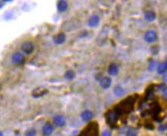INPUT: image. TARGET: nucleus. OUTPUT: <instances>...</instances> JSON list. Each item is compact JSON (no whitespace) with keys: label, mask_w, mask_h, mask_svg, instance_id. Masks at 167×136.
<instances>
[{"label":"nucleus","mask_w":167,"mask_h":136,"mask_svg":"<svg viewBox=\"0 0 167 136\" xmlns=\"http://www.w3.org/2000/svg\"><path fill=\"white\" fill-rule=\"evenodd\" d=\"M136 101V96H129L123 100L122 102L116 105L113 109L115 110L116 113L119 116L122 114H127V113H131L134 110V103Z\"/></svg>","instance_id":"1"},{"label":"nucleus","mask_w":167,"mask_h":136,"mask_svg":"<svg viewBox=\"0 0 167 136\" xmlns=\"http://www.w3.org/2000/svg\"><path fill=\"white\" fill-rule=\"evenodd\" d=\"M82 136H99V128L97 122H90L81 134Z\"/></svg>","instance_id":"2"},{"label":"nucleus","mask_w":167,"mask_h":136,"mask_svg":"<svg viewBox=\"0 0 167 136\" xmlns=\"http://www.w3.org/2000/svg\"><path fill=\"white\" fill-rule=\"evenodd\" d=\"M119 115L115 112L114 109L109 110L105 113V119L106 122L112 128H114L117 123L118 119H119Z\"/></svg>","instance_id":"3"},{"label":"nucleus","mask_w":167,"mask_h":136,"mask_svg":"<svg viewBox=\"0 0 167 136\" xmlns=\"http://www.w3.org/2000/svg\"><path fill=\"white\" fill-rule=\"evenodd\" d=\"M12 61L15 65H22L25 63V57L21 52H15L12 56Z\"/></svg>","instance_id":"4"},{"label":"nucleus","mask_w":167,"mask_h":136,"mask_svg":"<svg viewBox=\"0 0 167 136\" xmlns=\"http://www.w3.org/2000/svg\"><path fill=\"white\" fill-rule=\"evenodd\" d=\"M158 38V35L156 31L154 30H148L144 35V40L147 43H153L155 42Z\"/></svg>","instance_id":"5"},{"label":"nucleus","mask_w":167,"mask_h":136,"mask_svg":"<svg viewBox=\"0 0 167 136\" xmlns=\"http://www.w3.org/2000/svg\"><path fill=\"white\" fill-rule=\"evenodd\" d=\"M34 49H35V47H34L33 43L31 41L24 42L22 45V47H21L22 51H23V52L26 54H32V53L33 52Z\"/></svg>","instance_id":"6"},{"label":"nucleus","mask_w":167,"mask_h":136,"mask_svg":"<svg viewBox=\"0 0 167 136\" xmlns=\"http://www.w3.org/2000/svg\"><path fill=\"white\" fill-rule=\"evenodd\" d=\"M53 122L54 125L58 128H62L65 125L66 120L65 118L61 115H58V116H55L54 119H53Z\"/></svg>","instance_id":"7"},{"label":"nucleus","mask_w":167,"mask_h":136,"mask_svg":"<svg viewBox=\"0 0 167 136\" xmlns=\"http://www.w3.org/2000/svg\"><path fill=\"white\" fill-rule=\"evenodd\" d=\"M54 125L51 122H47L42 127V133L45 136H49L54 132Z\"/></svg>","instance_id":"8"},{"label":"nucleus","mask_w":167,"mask_h":136,"mask_svg":"<svg viewBox=\"0 0 167 136\" xmlns=\"http://www.w3.org/2000/svg\"><path fill=\"white\" fill-rule=\"evenodd\" d=\"M48 93V90H47V89L38 87V88L35 89V90L32 91V96H33L34 98H38V97L43 96L47 94Z\"/></svg>","instance_id":"9"},{"label":"nucleus","mask_w":167,"mask_h":136,"mask_svg":"<svg viewBox=\"0 0 167 136\" xmlns=\"http://www.w3.org/2000/svg\"><path fill=\"white\" fill-rule=\"evenodd\" d=\"M81 117L84 122H90L94 118V113L90 110H84L81 114Z\"/></svg>","instance_id":"10"},{"label":"nucleus","mask_w":167,"mask_h":136,"mask_svg":"<svg viewBox=\"0 0 167 136\" xmlns=\"http://www.w3.org/2000/svg\"><path fill=\"white\" fill-rule=\"evenodd\" d=\"M112 84V80L109 77H103L100 80V85L103 89H108Z\"/></svg>","instance_id":"11"},{"label":"nucleus","mask_w":167,"mask_h":136,"mask_svg":"<svg viewBox=\"0 0 167 136\" xmlns=\"http://www.w3.org/2000/svg\"><path fill=\"white\" fill-rule=\"evenodd\" d=\"M100 23V18L97 15H93L90 16V18L89 19L88 22V26L90 28H95L97 27Z\"/></svg>","instance_id":"12"},{"label":"nucleus","mask_w":167,"mask_h":136,"mask_svg":"<svg viewBox=\"0 0 167 136\" xmlns=\"http://www.w3.org/2000/svg\"><path fill=\"white\" fill-rule=\"evenodd\" d=\"M68 8V3L65 0H61L57 3V9L59 12H64Z\"/></svg>","instance_id":"13"},{"label":"nucleus","mask_w":167,"mask_h":136,"mask_svg":"<svg viewBox=\"0 0 167 136\" xmlns=\"http://www.w3.org/2000/svg\"><path fill=\"white\" fill-rule=\"evenodd\" d=\"M54 42L56 45H61V44L64 43L66 40V35L65 34L61 32V33H58V35H56L53 38Z\"/></svg>","instance_id":"14"},{"label":"nucleus","mask_w":167,"mask_h":136,"mask_svg":"<svg viewBox=\"0 0 167 136\" xmlns=\"http://www.w3.org/2000/svg\"><path fill=\"white\" fill-rule=\"evenodd\" d=\"M119 72V68L118 66L114 63H112L110 64L109 67H108V74L111 76H116Z\"/></svg>","instance_id":"15"},{"label":"nucleus","mask_w":167,"mask_h":136,"mask_svg":"<svg viewBox=\"0 0 167 136\" xmlns=\"http://www.w3.org/2000/svg\"><path fill=\"white\" fill-rule=\"evenodd\" d=\"M144 18H145V19L147 21V22H153V21L156 19L155 12L151 10L147 11V12L144 13Z\"/></svg>","instance_id":"16"},{"label":"nucleus","mask_w":167,"mask_h":136,"mask_svg":"<svg viewBox=\"0 0 167 136\" xmlns=\"http://www.w3.org/2000/svg\"><path fill=\"white\" fill-rule=\"evenodd\" d=\"M113 93H114V94H115V96H116L121 97L124 96L125 91H124V88H123L122 87L117 85L114 87V89H113Z\"/></svg>","instance_id":"17"},{"label":"nucleus","mask_w":167,"mask_h":136,"mask_svg":"<svg viewBox=\"0 0 167 136\" xmlns=\"http://www.w3.org/2000/svg\"><path fill=\"white\" fill-rule=\"evenodd\" d=\"M64 77H65L66 80H71L75 77V72H74L73 70H68L65 72L64 74Z\"/></svg>","instance_id":"18"},{"label":"nucleus","mask_w":167,"mask_h":136,"mask_svg":"<svg viewBox=\"0 0 167 136\" xmlns=\"http://www.w3.org/2000/svg\"><path fill=\"white\" fill-rule=\"evenodd\" d=\"M153 96H154V89L152 88V87H149L147 90V93H146L145 101L151 100Z\"/></svg>","instance_id":"19"},{"label":"nucleus","mask_w":167,"mask_h":136,"mask_svg":"<svg viewBox=\"0 0 167 136\" xmlns=\"http://www.w3.org/2000/svg\"><path fill=\"white\" fill-rule=\"evenodd\" d=\"M137 135H138V129L134 127L130 128L126 133V136H137Z\"/></svg>","instance_id":"20"},{"label":"nucleus","mask_w":167,"mask_h":136,"mask_svg":"<svg viewBox=\"0 0 167 136\" xmlns=\"http://www.w3.org/2000/svg\"><path fill=\"white\" fill-rule=\"evenodd\" d=\"M166 71L167 69L166 66H165L164 63H161V64H159L158 67H157V72H158L159 74H165Z\"/></svg>","instance_id":"21"},{"label":"nucleus","mask_w":167,"mask_h":136,"mask_svg":"<svg viewBox=\"0 0 167 136\" xmlns=\"http://www.w3.org/2000/svg\"><path fill=\"white\" fill-rule=\"evenodd\" d=\"M36 135L37 131L34 128H31V129L26 130V132H25V136H36Z\"/></svg>","instance_id":"22"},{"label":"nucleus","mask_w":167,"mask_h":136,"mask_svg":"<svg viewBox=\"0 0 167 136\" xmlns=\"http://www.w3.org/2000/svg\"><path fill=\"white\" fill-rule=\"evenodd\" d=\"M157 67H158V65H157L156 61H153V60H152V61H150V63H149V66H148L149 70L153 71Z\"/></svg>","instance_id":"23"},{"label":"nucleus","mask_w":167,"mask_h":136,"mask_svg":"<svg viewBox=\"0 0 167 136\" xmlns=\"http://www.w3.org/2000/svg\"><path fill=\"white\" fill-rule=\"evenodd\" d=\"M167 88V87L166 86V84L165 83H162V84H160V85L157 87V90H159V91H161L163 92V90H166V89Z\"/></svg>","instance_id":"24"},{"label":"nucleus","mask_w":167,"mask_h":136,"mask_svg":"<svg viewBox=\"0 0 167 136\" xmlns=\"http://www.w3.org/2000/svg\"><path fill=\"white\" fill-rule=\"evenodd\" d=\"M167 130V122L165 123V124L160 125V127H159V131L160 132H165V131Z\"/></svg>","instance_id":"25"},{"label":"nucleus","mask_w":167,"mask_h":136,"mask_svg":"<svg viewBox=\"0 0 167 136\" xmlns=\"http://www.w3.org/2000/svg\"><path fill=\"white\" fill-rule=\"evenodd\" d=\"M101 136H112V133L109 129H105V130L103 131V132H102Z\"/></svg>","instance_id":"26"},{"label":"nucleus","mask_w":167,"mask_h":136,"mask_svg":"<svg viewBox=\"0 0 167 136\" xmlns=\"http://www.w3.org/2000/svg\"><path fill=\"white\" fill-rule=\"evenodd\" d=\"M162 96L164 100H167V88L162 92Z\"/></svg>","instance_id":"27"},{"label":"nucleus","mask_w":167,"mask_h":136,"mask_svg":"<svg viewBox=\"0 0 167 136\" xmlns=\"http://www.w3.org/2000/svg\"><path fill=\"white\" fill-rule=\"evenodd\" d=\"M163 81L165 83H167V71L166 72V74H165V75L163 76Z\"/></svg>","instance_id":"28"},{"label":"nucleus","mask_w":167,"mask_h":136,"mask_svg":"<svg viewBox=\"0 0 167 136\" xmlns=\"http://www.w3.org/2000/svg\"><path fill=\"white\" fill-rule=\"evenodd\" d=\"M165 64V66H166V69H167V59L166 60V61H165V62H163Z\"/></svg>","instance_id":"29"},{"label":"nucleus","mask_w":167,"mask_h":136,"mask_svg":"<svg viewBox=\"0 0 167 136\" xmlns=\"http://www.w3.org/2000/svg\"><path fill=\"white\" fill-rule=\"evenodd\" d=\"M0 136H3V134H2V132H1V131H0Z\"/></svg>","instance_id":"30"},{"label":"nucleus","mask_w":167,"mask_h":136,"mask_svg":"<svg viewBox=\"0 0 167 136\" xmlns=\"http://www.w3.org/2000/svg\"><path fill=\"white\" fill-rule=\"evenodd\" d=\"M79 136H82V135H79Z\"/></svg>","instance_id":"31"}]
</instances>
